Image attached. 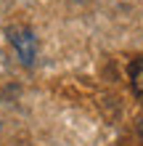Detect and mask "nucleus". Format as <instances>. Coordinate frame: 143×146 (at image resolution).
<instances>
[{"mask_svg": "<svg viewBox=\"0 0 143 146\" xmlns=\"http://www.w3.org/2000/svg\"><path fill=\"white\" fill-rule=\"evenodd\" d=\"M8 40H11L19 61L32 66V61H35V56H37V37H35V32H32L29 27H11L8 29Z\"/></svg>", "mask_w": 143, "mask_h": 146, "instance_id": "obj_1", "label": "nucleus"}, {"mask_svg": "<svg viewBox=\"0 0 143 146\" xmlns=\"http://www.w3.org/2000/svg\"><path fill=\"white\" fill-rule=\"evenodd\" d=\"M130 85L135 90V96L143 98V58H135L130 64Z\"/></svg>", "mask_w": 143, "mask_h": 146, "instance_id": "obj_2", "label": "nucleus"}]
</instances>
